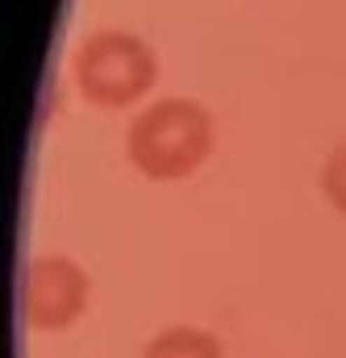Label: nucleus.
<instances>
[{"label":"nucleus","instance_id":"39448f33","mask_svg":"<svg viewBox=\"0 0 346 358\" xmlns=\"http://www.w3.org/2000/svg\"><path fill=\"white\" fill-rule=\"evenodd\" d=\"M321 192H326V200L338 213H346V146H338L326 159V167H321Z\"/></svg>","mask_w":346,"mask_h":358},{"label":"nucleus","instance_id":"20e7f679","mask_svg":"<svg viewBox=\"0 0 346 358\" xmlns=\"http://www.w3.org/2000/svg\"><path fill=\"white\" fill-rule=\"evenodd\" d=\"M142 358H226L221 355V342L205 329H192V325H175V329H163Z\"/></svg>","mask_w":346,"mask_h":358},{"label":"nucleus","instance_id":"f257e3e1","mask_svg":"<svg viewBox=\"0 0 346 358\" xmlns=\"http://www.w3.org/2000/svg\"><path fill=\"white\" fill-rule=\"evenodd\" d=\"M130 163L146 179H188L213 155V117L188 96H167L142 108L125 134Z\"/></svg>","mask_w":346,"mask_h":358},{"label":"nucleus","instance_id":"7ed1b4c3","mask_svg":"<svg viewBox=\"0 0 346 358\" xmlns=\"http://www.w3.org/2000/svg\"><path fill=\"white\" fill-rule=\"evenodd\" d=\"M88 296H92V279L88 271L67 259V255H42L34 259L21 283V313L29 321V329L55 334L67 329L84 317Z\"/></svg>","mask_w":346,"mask_h":358},{"label":"nucleus","instance_id":"f03ea898","mask_svg":"<svg viewBox=\"0 0 346 358\" xmlns=\"http://www.w3.org/2000/svg\"><path fill=\"white\" fill-rule=\"evenodd\" d=\"M76 88L96 108H130L138 104L159 80V59L146 38L125 29L88 34L71 59Z\"/></svg>","mask_w":346,"mask_h":358}]
</instances>
